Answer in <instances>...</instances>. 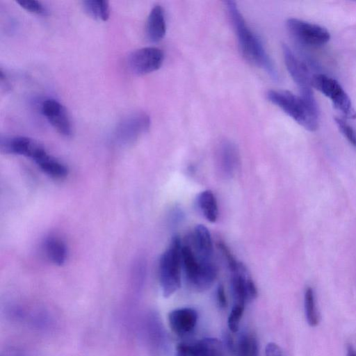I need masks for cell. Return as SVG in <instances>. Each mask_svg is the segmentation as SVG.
<instances>
[{"instance_id": "603a6c76", "label": "cell", "mask_w": 356, "mask_h": 356, "mask_svg": "<svg viewBox=\"0 0 356 356\" xmlns=\"http://www.w3.org/2000/svg\"><path fill=\"white\" fill-rule=\"evenodd\" d=\"M334 122L341 134L356 147V131L341 118H335Z\"/></svg>"}, {"instance_id": "ac0fdd59", "label": "cell", "mask_w": 356, "mask_h": 356, "mask_svg": "<svg viewBox=\"0 0 356 356\" xmlns=\"http://www.w3.org/2000/svg\"><path fill=\"white\" fill-rule=\"evenodd\" d=\"M45 251L48 258L58 266L63 265L67 259V248L58 238L49 237L45 241Z\"/></svg>"}, {"instance_id": "e0dca14e", "label": "cell", "mask_w": 356, "mask_h": 356, "mask_svg": "<svg viewBox=\"0 0 356 356\" xmlns=\"http://www.w3.org/2000/svg\"><path fill=\"white\" fill-rule=\"evenodd\" d=\"M40 168L47 175L56 179H62L67 175L66 166L50 156L47 152L35 161Z\"/></svg>"}, {"instance_id": "5b68a950", "label": "cell", "mask_w": 356, "mask_h": 356, "mask_svg": "<svg viewBox=\"0 0 356 356\" xmlns=\"http://www.w3.org/2000/svg\"><path fill=\"white\" fill-rule=\"evenodd\" d=\"M312 86L329 98L345 118H356L350 98L337 80L323 74H316L312 76Z\"/></svg>"}, {"instance_id": "5bb4252c", "label": "cell", "mask_w": 356, "mask_h": 356, "mask_svg": "<svg viewBox=\"0 0 356 356\" xmlns=\"http://www.w3.org/2000/svg\"><path fill=\"white\" fill-rule=\"evenodd\" d=\"M166 32V23L163 8L156 5L154 6L147 17L146 33L152 42L161 41Z\"/></svg>"}, {"instance_id": "2e32d148", "label": "cell", "mask_w": 356, "mask_h": 356, "mask_svg": "<svg viewBox=\"0 0 356 356\" xmlns=\"http://www.w3.org/2000/svg\"><path fill=\"white\" fill-rule=\"evenodd\" d=\"M197 205L204 217L211 222H215L218 216L216 198L210 190L200 193L197 197Z\"/></svg>"}, {"instance_id": "44dd1931", "label": "cell", "mask_w": 356, "mask_h": 356, "mask_svg": "<svg viewBox=\"0 0 356 356\" xmlns=\"http://www.w3.org/2000/svg\"><path fill=\"white\" fill-rule=\"evenodd\" d=\"M305 311L308 324L314 327L318 323V316L315 306L314 293L311 287H307L305 291Z\"/></svg>"}, {"instance_id": "4316f807", "label": "cell", "mask_w": 356, "mask_h": 356, "mask_svg": "<svg viewBox=\"0 0 356 356\" xmlns=\"http://www.w3.org/2000/svg\"><path fill=\"white\" fill-rule=\"evenodd\" d=\"M347 356H356V352L350 345L347 348Z\"/></svg>"}, {"instance_id": "8992f818", "label": "cell", "mask_w": 356, "mask_h": 356, "mask_svg": "<svg viewBox=\"0 0 356 356\" xmlns=\"http://www.w3.org/2000/svg\"><path fill=\"white\" fill-rule=\"evenodd\" d=\"M282 48L285 65L299 88L300 95L308 102L317 104L312 89V76L306 65L294 54L288 45L283 44Z\"/></svg>"}, {"instance_id": "277c9868", "label": "cell", "mask_w": 356, "mask_h": 356, "mask_svg": "<svg viewBox=\"0 0 356 356\" xmlns=\"http://www.w3.org/2000/svg\"><path fill=\"white\" fill-rule=\"evenodd\" d=\"M181 261L186 281L193 289L202 291L212 286L217 276L213 263H200L189 245H182Z\"/></svg>"}, {"instance_id": "52a82bcc", "label": "cell", "mask_w": 356, "mask_h": 356, "mask_svg": "<svg viewBox=\"0 0 356 356\" xmlns=\"http://www.w3.org/2000/svg\"><path fill=\"white\" fill-rule=\"evenodd\" d=\"M286 26L290 35L304 44L321 46L330 39V34L325 27L300 19H288Z\"/></svg>"}, {"instance_id": "9a60e30c", "label": "cell", "mask_w": 356, "mask_h": 356, "mask_svg": "<svg viewBox=\"0 0 356 356\" xmlns=\"http://www.w3.org/2000/svg\"><path fill=\"white\" fill-rule=\"evenodd\" d=\"M218 159L222 171L231 175L234 170L238 159L236 145L229 140L222 141L218 148Z\"/></svg>"}, {"instance_id": "3957f363", "label": "cell", "mask_w": 356, "mask_h": 356, "mask_svg": "<svg viewBox=\"0 0 356 356\" xmlns=\"http://www.w3.org/2000/svg\"><path fill=\"white\" fill-rule=\"evenodd\" d=\"M182 245L180 238L175 236L160 257L159 283L163 296L165 298L171 296L181 286Z\"/></svg>"}, {"instance_id": "8fae6325", "label": "cell", "mask_w": 356, "mask_h": 356, "mask_svg": "<svg viewBox=\"0 0 356 356\" xmlns=\"http://www.w3.org/2000/svg\"><path fill=\"white\" fill-rule=\"evenodd\" d=\"M42 112L58 133L65 136H71V122L65 108L60 102L54 99L44 101Z\"/></svg>"}, {"instance_id": "7a4b0ae2", "label": "cell", "mask_w": 356, "mask_h": 356, "mask_svg": "<svg viewBox=\"0 0 356 356\" xmlns=\"http://www.w3.org/2000/svg\"><path fill=\"white\" fill-rule=\"evenodd\" d=\"M266 97L305 129L314 131L318 128V105L312 104L300 95L287 90H270Z\"/></svg>"}, {"instance_id": "d6986e66", "label": "cell", "mask_w": 356, "mask_h": 356, "mask_svg": "<svg viewBox=\"0 0 356 356\" xmlns=\"http://www.w3.org/2000/svg\"><path fill=\"white\" fill-rule=\"evenodd\" d=\"M236 356H258V343L256 337L250 333H242L235 346Z\"/></svg>"}, {"instance_id": "7c38bea8", "label": "cell", "mask_w": 356, "mask_h": 356, "mask_svg": "<svg viewBox=\"0 0 356 356\" xmlns=\"http://www.w3.org/2000/svg\"><path fill=\"white\" fill-rule=\"evenodd\" d=\"M189 245L200 263L209 264L213 261V243L209 229L203 225L195 227Z\"/></svg>"}, {"instance_id": "cb8c5ba5", "label": "cell", "mask_w": 356, "mask_h": 356, "mask_svg": "<svg viewBox=\"0 0 356 356\" xmlns=\"http://www.w3.org/2000/svg\"><path fill=\"white\" fill-rule=\"evenodd\" d=\"M22 8L28 12L37 15H45L46 10L43 5L38 1L19 0L16 1Z\"/></svg>"}, {"instance_id": "9c48e42d", "label": "cell", "mask_w": 356, "mask_h": 356, "mask_svg": "<svg viewBox=\"0 0 356 356\" xmlns=\"http://www.w3.org/2000/svg\"><path fill=\"white\" fill-rule=\"evenodd\" d=\"M224 343L216 338H204L193 343H181L175 356H225Z\"/></svg>"}, {"instance_id": "ffe728a7", "label": "cell", "mask_w": 356, "mask_h": 356, "mask_svg": "<svg viewBox=\"0 0 356 356\" xmlns=\"http://www.w3.org/2000/svg\"><path fill=\"white\" fill-rule=\"evenodd\" d=\"M83 8L88 15L96 19L106 21L110 15V6L108 1L87 0L83 1Z\"/></svg>"}, {"instance_id": "7402d4cb", "label": "cell", "mask_w": 356, "mask_h": 356, "mask_svg": "<svg viewBox=\"0 0 356 356\" xmlns=\"http://www.w3.org/2000/svg\"><path fill=\"white\" fill-rule=\"evenodd\" d=\"M244 307V305L237 304H234L232 307L227 320L228 327L232 332H236L239 329Z\"/></svg>"}, {"instance_id": "6da1fadb", "label": "cell", "mask_w": 356, "mask_h": 356, "mask_svg": "<svg viewBox=\"0 0 356 356\" xmlns=\"http://www.w3.org/2000/svg\"><path fill=\"white\" fill-rule=\"evenodd\" d=\"M226 8L231 24L236 35L239 49L243 56L250 63L265 70L274 80L279 74L272 60L257 35L247 25L246 22L234 1H227Z\"/></svg>"}, {"instance_id": "4fadbf2b", "label": "cell", "mask_w": 356, "mask_h": 356, "mask_svg": "<svg viewBox=\"0 0 356 356\" xmlns=\"http://www.w3.org/2000/svg\"><path fill=\"white\" fill-rule=\"evenodd\" d=\"M197 321V312L191 307L175 309L168 314L170 327L178 335L191 333L195 327Z\"/></svg>"}, {"instance_id": "30bf717a", "label": "cell", "mask_w": 356, "mask_h": 356, "mask_svg": "<svg viewBox=\"0 0 356 356\" xmlns=\"http://www.w3.org/2000/svg\"><path fill=\"white\" fill-rule=\"evenodd\" d=\"M1 150L7 154H15L32 159L34 161L46 152L35 140L24 136L1 140Z\"/></svg>"}, {"instance_id": "484cf974", "label": "cell", "mask_w": 356, "mask_h": 356, "mask_svg": "<svg viewBox=\"0 0 356 356\" xmlns=\"http://www.w3.org/2000/svg\"><path fill=\"white\" fill-rule=\"evenodd\" d=\"M216 300L220 308H225L227 305L225 289L222 284H219L216 290Z\"/></svg>"}, {"instance_id": "ba28073f", "label": "cell", "mask_w": 356, "mask_h": 356, "mask_svg": "<svg viewBox=\"0 0 356 356\" xmlns=\"http://www.w3.org/2000/svg\"><path fill=\"white\" fill-rule=\"evenodd\" d=\"M163 52L159 48L143 47L129 55L128 65L133 73L145 75L159 70L163 64Z\"/></svg>"}, {"instance_id": "d4e9b609", "label": "cell", "mask_w": 356, "mask_h": 356, "mask_svg": "<svg viewBox=\"0 0 356 356\" xmlns=\"http://www.w3.org/2000/svg\"><path fill=\"white\" fill-rule=\"evenodd\" d=\"M266 356H284L283 353L280 346L274 343L270 342L267 343L265 348Z\"/></svg>"}]
</instances>
